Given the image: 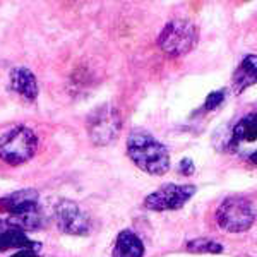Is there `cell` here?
<instances>
[{
  "instance_id": "1",
  "label": "cell",
  "mask_w": 257,
  "mask_h": 257,
  "mask_svg": "<svg viewBox=\"0 0 257 257\" xmlns=\"http://www.w3.org/2000/svg\"><path fill=\"white\" fill-rule=\"evenodd\" d=\"M127 155L132 163L149 175H163L170 170L168 149L146 131H132L127 138Z\"/></svg>"
},
{
  "instance_id": "2",
  "label": "cell",
  "mask_w": 257,
  "mask_h": 257,
  "mask_svg": "<svg viewBox=\"0 0 257 257\" xmlns=\"http://www.w3.org/2000/svg\"><path fill=\"white\" fill-rule=\"evenodd\" d=\"M38 138L31 128L24 125L11 127L0 136V160L11 167H18L35 156Z\"/></svg>"
},
{
  "instance_id": "3",
  "label": "cell",
  "mask_w": 257,
  "mask_h": 257,
  "mask_svg": "<svg viewBox=\"0 0 257 257\" xmlns=\"http://www.w3.org/2000/svg\"><path fill=\"white\" fill-rule=\"evenodd\" d=\"M199 41V31L187 19L170 21L158 36V45L168 57H182L189 53Z\"/></svg>"
},
{
  "instance_id": "4",
  "label": "cell",
  "mask_w": 257,
  "mask_h": 257,
  "mask_svg": "<svg viewBox=\"0 0 257 257\" xmlns=\"http://www.w3.org/2000/svg\"><path fill=\"white\" fill-rule=\"evenodd\" d=\"M255 213L247 197L230 196L223 199L216 209V223L219 228L230 233H242L254 225Z\"/></svg>"
},
{
  "instance_id": "5",
  "label": "cell",
  "mask_w": 257,
  "mask_h": 257,
  "mask_svg": "<svg viewBox=\"0 0 257 257\" xmlns=\"http://www.w3.org/2000/svg\"><path fill=\"white\" fill-rule=\"evenodd\" d=\"M89 139L94 146H108L118 138L122 128V118L115 106L101 105L94 108L86 118Z\"/></svg>"
},
{
  "instance_id": "6",
  "label": "cell",
  "mask_w": 257,
  "mask_h": 257,
  "mask_svg": "<svg viewBox=\"0 0 257 257\" xmlns=\"http://www.w3.org/2000/svg\"><path fill=\"white\" fill-rule=\"evenodd\" d=\"M196 194V185L167 184L144 199V206L151 211H173L180 209Z\"/></svg>"
},
{
  "instance_id": "7",
  "label": "cell",
  "mask_w": 257,
  "mask_h": 257,
  "mask_svg": "<svg viewBox=\"0 0 257 257\" xmlns=\"http://www.w3.org/2000/svg\"><path fill=\"white\" fill-rule=\"evenodd\" d=\"M57 225L62 231L70 235H88L91 231V221L88 214L81 211L76 202L62 201L55 209Z\"/></svg>"
},
{
  "instance_id": "8",
  "label": "cell",
  "mask_w": 257,
  "mask_h": 257,
  "mask_svg": "<svg viewBox=\"0 0 257 257\" xmlns=\"http://www.w3.org/2000/svg\"><path fill=\"white\" fill-rule=\"evenodd\" d=\"M11 86L18 94L28 101H35L38 96V82L35 74L26 67H16L11 72Z\"/></svg>"
},
{
  "instance_id": "9",
  "label": "cell",
  "mask_w": 257,
  "mask_h": 257,
  "mask_svg": "<svg viewBox=\"0 0 257 257\" xmlns=\"http://www.w3.org/2000/svg\"><path fill=\"white\" fill-rule=\"evenodd\" d=\"M255 82H257V55H247L245 59L240 62L237 70L233 72L231 84H233V89L240 93V91H245L247 88L254 86Z\"/></svg>"
},
{
  "instance_id": "10",
  "label": "cell",
  "mask_w": 257,
  "mask_h": 257,
  "mask_svg": "<svg viewBox=\"0 0 257 257\" xmlns=\"http://www.w3.org/2000/svg\"><path fill=\"white\" fill-rule=\"evenodd\" d=\"M144 243L134 231L123 230L118 233L113 247V257H143Z\"/></svg>"
},
{
  "instance_id": "11",
  "label": "cell",
  "mask_w": 257,
  "mask_h": 257,
  "mask_svg": "<svg viewBox=\"0 0 257 257\" xmlns=\"http://www.w3.org/2000/svg\"><path fill=\"white\" fill-rule=\"evenodd\" d=\"M231 139L235 144L242 143H252L257 141V113H248L243 118H240L231 128Z\"/></svg>"
},
{
  "instance_id": "12",
  "label": "cell",
  "mask_w": 257,
  "mask_h": 257,
  "mask_svg": "<svg viewBox=\"0 0 257 257\" xmlns=\"http://www.w3.org/2000/svg\"><path fill=\"white\" fill-rule=\"evenodd\" d=\"M187 250L192 254H221L223 245L209 238H196L187 242Z\"/></svg>"
},
{
  "instance_id": "13",
  "label": "cell",
  "mask_w": 257,
  "mask_h": 257,
  "mask_svg": "<svg viewBox=\"0 0 257 257\" xmlns=\"http://www.w3.org/2000/svg\"><path fill=\"white\" fill-rule=\"evenodd\" d=\"M225 96H226V91L225 89H219V91H213L208 98H206V103H204V108L208 111H213L216 110L223 101H225Z\"/></svg>"
},
{
  "instance_id": "14",
  "label": "cell",
  "mask_w": 257,
  "mask_h": 257,
  "mask_svg": "<svg viewBox=\"0 0 257 257\" xmlns=\"http://www.w3.org/2000/svg\"><path fill=\"white\" fill-rule=\"evenodd\" d=\"M180 170L182 173H184V175H192L194 173V163L190 160H182L180 161Z\"/></svg>"
},
{
  "instance_id": "15",
  "label": "cell",
  "mask_w": 257,
  "mask_h": 257,
  "mask_svg": "<svg viewBox=\"0 0 257 257\" xmlns=\"http://www.w3.org/2000/svg\"><path fill=\"white\" fill-rule=\"evenodd\" d=\"M11 257H38V255H36V252L31 250V248H21V250L12 254Z\"/></svg>"
},
{
  "instance_id": "16",
  "label": "cell",
  "mask_w": 257,
  "mask_h": 257,
  "mask_svg": "<svg viewBox=\"0 0 257 257\" xmlns=\"http://www.w3.org/2000/svg\"><path fill=\"white\" fill-rule=\"evenodd\" d=\"M248 161H250V163H254V165H257V149L254 153H252L250 156H248Z\"/></svg>"
}]
</instances>
